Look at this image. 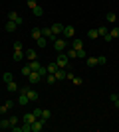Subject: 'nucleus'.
Listing matches in <instances>:
<instances>
[{
	"mask_svg": "<svg viewBox=\"0 0 119 132\" xmlns=\"http://www.w3.org/2000/svg\"><path fill=\"white\" fill-rule=\"evenodd\" d=\"M113 105H115V106H117V109H119V99H117V101H115V103H113Z\"/></svg>",
	"mask_w": 119,
	"mask_h": 132,
	"instance_id": "43",
	"label": "nucleus"
},
{
	"mask_svg": "<svg viewBox=\"0 0 119 132\" xmlns=\"http://www.w3.org/2000/svg\"><path fill=\"white\" fill-rule=\"evenodd\" d=\"M117 99H119V93H117Z\"/></svg>",
	"mask_w": 119,
	"mask_h": 132,
	"instance_id": "44",
	"label": "nucleus"
},
{
	"mask_svg": "<svg viewBox=\"0 0 119 132\" xmlns=\"http://www.w3.org/2000/svg\"><path fill=\"white\" fill-rule=\"evenodd\" d=\"M12 50H14V51H24V45H22V42H14Z\"/></svg>",
	"mask_w": 119,
	"mask_h": 132,
	"instance_id": "27",
	"label": "nucleus"
},
{
	"mask_svg": "<svg viewBox=\"0 0 119 132\" xmlns=\"http://www.w3.org/2000/svg\"><path fill=\"white\" fill-rule=\"evenodd\" d=\"M8 120H10V126H14V124H18V116H10Z\"/></svg>",
	"mask_w": 119,
	"mask_h": 132,
	"instance_id": "38",
	"label": "nucleus"
},
{
	"mask_svg": "<svg viewBox=\"0 0 119 132\" xmlns=\"http://www.w3.org/2000/svg\"><path fill=\"white\" fill-rule=\"evenodd\" d=\"M66 53H68V57H69V59H75V57H78V55H75V50H68Z\"/></svg>",
	"mask_w": 119,
	"mask_h": 132,
	"instance_id": "36",
	"label": "nucleus"
},
{
	"mask_svg": "<svg viewBox=\"0 0 119 132\" xmlns=\"http://www.w3.org/2000/svg\"><path fill=\"white\" fill-rule=\"evenodd\" d=\"M46 69H48V73H56L58 71V63H50V65H46Z\"/></svg>",
	"mask_w": 119,
	"mask_h": 132,
	"instance_id": "28",
	"label": "nucleus"
},
{
	"mask_svg": "<svg viewBox=\"0 0 119 132\" xmlns=\"http://www.w3.org/2000/svg\"><path fill=\"white\" fill-rule=\"evenodd\" d=\"M75 55H78L79 59H85V57H87V51L81 47V50H75Z\"/></svg>",
	"mask_w": 119,
	"mask_h": 132,
	"instance_id": "24",
	"label": "nucleus"
},
{
	"mask_svg": "<svg viewBox=\"0 0 119 132\" xmlns=\"http://www.w3.org/2000/svg\"><path fill=\"white\" fill-rule=\"evenodd\" d=\"M72 47H74V50H81V47H83V39H81V38H74Z\"/></svg>",
	"mask_w": 119,
	"mask_h": 132,
	"instance_id": "13",
	"label": "nucleus"
},
{
	"mask_svg": "<svg viewBox=\"0 0 119 132\" xmlns=\"http://www.w3.org/2000/svg\"><path fill=\"white\" fill-rule=\"evenodd\" d=\"M54 75H56L58 81H64V79H68V71H66V69H62V67H58V71L54 73Z\"/></svg>",
	"mask_w": 119,
	"mask_h": 132,
	"instance_id": "7",
	"label": "nucleus"
},
{
	"mask_svg": "<svg viewBox=\"0 0 119 132\" xmlns=\"http://www.w3.org/2000/svg\"><path fill=\"white\" fill-rule=\"evenodd\" d=\"M6 89H8V93H16V91H18L20 87H18V85H16L14 81H10V83H6Z\"/></svg>",
	"mask_w": 119,
	"mask_h": 132,
	"instance_id": "14",
	"label": "nucleus"
},
{
	"mask_svg": "<svg viewBox=\"0 0 119 132\" xmlns=\"http://www.w3.org/2000/svg\"><path fill=\"white\" fill-rule=\"evenodd\" d=\"M36 45H38V47H46V45H48V38H44V36H40V38L36 39Z\"/></svg>",
	"mask_w": 119,
	"mask_h": 132,
	"instance_id": "15",
	"label": "nucleus"
},
{
	"mask_svg": "<svg viewBox=\"0 0 119 132\" xmlns=\"http://www.w3.org/2000/svg\"><path fill=\"white\" fill-rule=\"evenodd\" d=\"M46 83H48V85H54V83H56L58 81V79H56V75H54V73H48V75H46Z\"/></svg>",
	"mask_w": 119,
	"mask_h": 132,
	"instance_id": "16",
	"label": "nucleus"
},
{
	"mask_svg": "<svg viewBox=\"0 0 119 132\" xmlns=\"http://www.w3.org/2000/svg\"><path fill=\"white\" fill-rule=\"evenodd\" d=\"M6 32H16V28H18V24L16 22H12V20H8V22H6Z\"/></svg>",
	"mask_w": 119,
	"mask_h": 132,
	"instance_id": "12",
	"label": "nucleus"
},
{
	"mask_svg": "<svg viewBox=\"0 0 119 132\" xmlns=\"http://www.w3.org/2000/svg\"><path fill=\"white\" fill-rule=\"evenodd\" d=\"M32 12H34V16H42V14H44V8H42V6H34Z\"/></svg>",
	"mask_w": 119,
	"mask_h": 132,
	"instance_id": "25",
	"label": "nucleus"
},
{
	"mask_svg": "<svg viewBox=\"0 0 119 132\" xmlns=\"http://www.w3.org/2000/svg\"><path fill=\"white\" fill-rule=\"evenodd\" d=\"M72 83L78 87V85H81V83H83V79H79V77H75V75H74V77H72Z\"/></svg>",
	"mask_w": 119,
	"mask_h": 132,
	"instance_id": "35",
	"label": "nucleus"
},
{
	"mask_svg": "<svg viewBox=\"0 0 119 132\" xmlns=\"http://www.w3.org/2000/svg\"><path fill=\"white\" fill-rule=\"evenodd\" d=\"M40 79H42V75H40L38 71H32V73H30V75H28V81L32 83V85H34V83H38Z\"/></svg>",
	"mask_w": 119,
	"mask_h": 132,
	"instance_id": "9",
	"label": "nucleus"
},
{
	"mask_svg": "<svg viewBox=\"0 0 119 132\" xmlns=\"http://www.w3.org/2000/svg\"><path fill=\"white\" fill-rule=\"evenodd\" d=\"M26 2H28V8H30V10H32L34 6H38V0H26Z\"/></svg>",
	"mask_w": 119,
	"mask_h": 132,
	"instance_id": "37",
	"label": "nucleus"
},
{
	"mask_svg": "<svg viewBox=\"0 0 119 132\" xmlns=\"http://www.w3.org/2000/svg\"><path fill=\"white\" fill-rule=\"evenodd\" d=\"M75 36V28L74 26H64V38L69 39V38H74Z\"/></svg>",
	"mask_w": 119,
	"mask_h": 132,
	"instance_id": "5",
	"label": "nucleus"
},
{
	"mask_svg": "<svg viewBox=\"0 0 119 132\" xmlns=\"http://www.w3.org/2000/svg\"><path fill=\"white\" fill-rule=\"evenodd\" d=\"M85 63H87V67H95L97 65V57H85Z\"/></svg>",
	"mask_w": 119,
	"mask_h": 132,
	"instance_id": "20",
	"label": "nucleus"
},
{
	"mask_svg": "<svg viewBox=\"0 0 119 132\" xmlns=\"http://www.w3.org/2000/svg\"><path fill=\"white\" fill-rule=\"evenodd\" d=\"M105 18H107V22H111V24H113V22H117V16H115L113 12H109V14H107Z\"/></svg>",
	"mask_w": 119,
	"mask_h": 132,
	"instance_id": "30",
	"label": "nucleus"
},
{
	"mask_svg": "<svg viewBox=\"0 0 119 132\" xmlns=\"http://www.w3.org/2000/svg\"><path fill=\"white\" fill-rule=\"evenodd\" d=\"M28 101H30L28 99V93H20V97H18V105L24 106V105H28Z\"/></svg>",
	"mask_w": 119,
	"mask_h": 132,
	"instance_id": "11",
	"label": "nucleus"
},
{
	"mask_svg": "<svg viewBox=\"0 0 119 132\" xmlns=\"http://www.w3.org/2000/svg\"><path fill=\"white\" fill-rule=\"evenodd\" d=\"M46 120H42V118H36L34 122H32V132H40L42 128H44Z\"/></svg>",
	"mask_w": 119,
	"mask_h": 132,
	"instance_id": "4",
	"label": "nucleus"
},
{
	"mask_svg": "<svg viewBox=\"0 0 119 132\" xmlns=\"http://www.w3.org/2000/svg\"><path fill=\"white\" fill-rule=\"evenodd\" d=\"M87 38H89V39H95V38H99L97 30H89V32H87Z\"/></svg>",
	"mask_w": 119,
	"mask_h": 132,
	"instance_id": "29",
	"label": "nucleus"
},
{
	"mask_svg": "<svg viewBox=\"0 0 119 132\" xmlns=\"http://www.w3.org/2000/svg\"><path fill=\"white\" fill-rule=\"evenodd\" d=\"M8 20H12V22H16L18 26H22V16H20V14H18V12H10V14H8Z\"/></svg>",
	"mask_w": 119,
	"mask_h": 132,
	"instance_id": "6",
	"label": "nucleus"
},
{
	"mask_svg": "<svg viewBox=\"0 0 119 132\" xmlns=\"http://www.w3.org/2000/svg\"><path fill=\"white\" fill-rule=\"evenodd\" d=\"M2 79H4V83H10V81H14L12 73H4V75H2Z\"/></svg>",
	"mask_w": 119,
	"mask_h": 132,
	"instance_id": "32",
	"label": "nucleus"
},
{
	"mask_svg": "<svg viewBox=\"0 0 119 132\" xmlns=\"http://www.w3.org/2000/svg\"><path fill=\"white\" fill-rule=\"evenodd\" d=\"M28 65H30V69H32V71H38L40 67H42V65H40V61H38V59H34V61H30Z\"/></svg>",
	"mask_w": 119,
	"mask_h": 132,
	"instance_id": "21",
	"label": "nucleus"
},
{
	"mask_svg": "<svg viewBox=\"0 0 119 132\" xmlns=\"http://www.w3.org/2000/svg\"><path fill=\"white\" fill-rule=\"evenodd\" d=\"M6 112H8V106L2 105V106H0V114H6Z\"/></svg>",
	"mask_w": 119,
	"mask_h": 132,
	"instance_id": "40",
	"label": "nucleus"
},
{
	"mask_svg": "<svg viewBox=\"0 0 119 132\" xmlns=\"http://www.w3.org/2000/svg\"><path fill=\"white\" fill-rule=\"evenodd\" d=\"M109 34L113 36V39H115V38H119V26H115L113 30H109Z\"/></svg>",
	"mask_w": 119,
	"mask_h": 132,
	"instance_id": "34",
	"label": "nucleus"
},
{
	"mask_svg": "<svg viewBox=\"0 0 119 132\" xmlns=\"http://www.w3.org/2000/svg\"><path fill=\"white\" fill-rule=\"evenodd\" d=\"M103 39H105V42H113V36H111V34H107V36H103Z\"/></svg>",
	"mask_w": 119,
	"mask_h": 132,
	"instance_id": "42",
	"label": "nucleus"
},
{
	"mask_svg": "<svg viewBox=\"0 0 119 132\" xmlns=\"http://www.w3.org/2000/svg\"><path fill=\"white\" fill-rule=\"evenodd\" d=\"M97 34H99V38H103V36H107V34H109V30L105 26H99V28H97Z\"/></svg>",
	"mask_w": 119,
	"mask_h": 132,
	"instance_id": "23",
	"label": "nucleus"
},
{
	"mask_svg": "<svg viewBox=\"0 0 119 132\" xmlns=\"http://www.w3.org/2000/svg\"><path fill=\"white\" fill-rule=\"evenodd\" d=\"M30 73H32V69H30V65H24V67H22V75H24V77H28Z\"/></svg>",
	"mask_w": 119,
	"mask_h": 132,
	"instance_id": "31",
	"label": "nucleus"
},
{
	"mask_svg": "<svg viewBox=\"0 0 119 132\" xmlns=\"http://www.w3.org/2000/svg\"><path fill=\"white\" fill-rule=\"evenodd\" d=\"M42 120H50L52 118V110H46V109H42V116H40Z\"/></svg>",
	"mask_w": 119,
	"mask_h": 132,
	"instance_id": "17",
	"label": "nucleus"
},
{
	"mask_svg": "<svg viewBox=\"0 0 119 132\" xmlns=\"http://www.w3.org/2000/svg\"><path fill=\"white\" fill-rule=\"evenodd\" d=\"M38 97H40L38 91H32V89H28V99H30V101H38Z\"/></svg>",
	"mask_w": 119,
	"mask_h": 132,
	"instance_id": "22",
	"label": "nucleus"
},
{
	"mask_svg": "<svg viewBox=\"0 0 119 132\" xmlns=\"http://www.w3.org/2000/svg\"><path fill=\"white\" fill-rule=\"evenodd\" d=\"M52 32L56 34L58 38H60V34H64V26L60 22H56V24H52Z\"/></svg>",
	"mask_w": 119,
	"mask_h": 132,
	"instance_id": "8",
	"label": "nucleus"
},
{
	"mask_svg": "<svg viewBox=\"0 0 119 132\" xmlns=\"http://www.w3.org/2000/svg\"><path fill=\"white\" fill-rule=\"evenodd\" d=\"M32 112H34V114H36V118H40V116H42V109H34V110H32Z\"/></svg>",
	"mask_w": 119,
	"mask_h": 132,
	"instance_id": "39",
	"label": "nucleus"
},
{
	"mask_svg": "<svg viewBox=\"0 0 119 132\" xmlns=\"http://www.w3.org/2000/svg\"><path fill=\"white\" fill-rule=\"evenodd\" d=\"M56 63H58V67H66L69 63V57H68V53H66V51H60V53H58V59H56Z\"/></svg>",
	"mask_w": 119,
	"mask_h": 132,
	"instance_id": "2",
	"label": "nucleus"
},
{
	"mask_svg": "<svg viewBox=\"0 0 119 132\" xmlns=\"http://www.w3.org/2000/svg\"><path fill=\"white\" fill-rule=\"evenodd\" d=\"M105 63H107V57H105V55H99V57H97V65H105Z\"/></svg>",
	"mask_w": 119,
	"mask_h": 132,
	"instance_id": "33",
	"label": "nucleus"
},
{
	"mask_svg": "<svg viewBox=\"0 0 119 132\" xmlns=\"http://www.w3.org/2000/svg\"><path fill=\"white\" fill-rule=\"evenodd\" d=\"M0 65H2V63H0Z\"/></svg>",
	"mask_w": 119,
	"mask_h": 132,
	"instance_id": "45",
	"label": "nucleus"
},
{
	"mask_svg": "<svg viewBox=\"0 0 119 132\" xmlns=\"http://www.w3.org/2000/svg\"><path fill=\"white\" fill-rule=\"evenodd\" d=\"M24 122H26V124H32V122L36 120V114L34 112H26V114H24V118H22Z\"/></svg>",
	"mask_w": 119,
	"mask_h": 132,
	"instance_id": "10",
	"label": "nucleus"
},
{
	"mask_svg": "<svg viewBox=\"0 0 119 132\" xmlns=\"http://www.w3.org/2000/svg\"><path fill=\"white\" fill-rule=\"evenodd\" d=\"M4 105H6V106H8V110H10V109H12V106H14V101H10V99H8V101H6V103H4Z\"/></svg>",
	"mask_w": 119,
	"mask_h": 132,
	"instance_id": "41",
	"label": "nucleus"
},
{
	"mask_svg": "<svg viewBox=\"0 0 119 132\" xmlns=\"http://www.w3.org/2000/svg\"><path fill=\"white\" fill-rule=\"evenodd\" d=\"M30 36H32L34 39H38L40 36H42V30H40V28H32V32H30Z\"/></svg>",
	"mask_w": 119,
	"mask_h": 132,
	"instance_id": "19",
	"label": "nucleus"
},
{
	"mask_svg": "<svg viewBox=\"0 0 119 132\" xmlns=\"http://www.w3.org/2000/svg\"><path fill=\"white\" fill-rule=\"evenodd\" d=\"M0 128H2V130L10 128V120H8V118H2V120H0Z\"/></svg>",
	"mask_w": 119,
	"mask_h": 132,
	"instance_id": "26",
	"label": "nucleus"
},
{
	"mask_svg": "<svg viewBox=\"0 0 119 132\" xmlns=\"http://www.w3.org/2000/svg\"><path fill=\"white\" fill-rule=\"evenodd\" d=\"M54 50L60 53V51H66L68 50V39L66 38H58L56 42H54Z\"/></svg>",
	"mask_w": 119,
	"mask_h": 132,
	"instance_id": "1",
	"label": "nucleus"
},
{
	"mask_svg": "<svg viewBox=\"0 0 119 132\" xmlns=\"http://www.w3.org/2000/svg\"><path fill=\"white\" fill-rule=\"evenodd\" d=\"M24 57H26L28 61H34V59H38V51L32 50V47H28V50L24 51Z\"/></svg>",
	"mask_w": 119,
	"mask_h": 132,
	"instance_id": "3",
	"label": "nucleus"
},
{
	"mask_svg": "<svg viewBox=\"0 0 119 132\" xmlns=\"http://www.w3.org/2000/svg\"><path fill=\"white\" fill-rule=\"evenodd\" d=\"M12 59H14V61H22V59H26V57H24V51H14Z\"/></svg>",
	"mask_w": 119,
	"mask_h": 132,
	"instance_id": "18",
	"label": "nucleus"
}]
</instances>
